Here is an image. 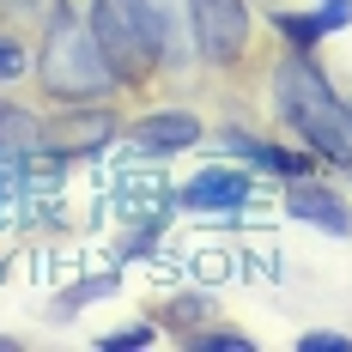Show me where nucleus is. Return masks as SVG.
<instances>
[{
    "mask_svg": "<svg viewBox=\"0 0 352 352\" xmlns=\"http://www.w3.org/2000/svg\"><path fill=\"white\" fill-rule=\"evenodd\" d=\"M134 140H140L146 152H176V146L201 140V122H195L188 109H158V116H146L140 128H134Z\"/></svg>",
    "mask_w": 352,
    "mask_h": 352,
    "instance_id": "6e6552de",
    "label": "nucleus"
},
{
    "mask_svg": "<svg viewBox=\"0 0 352 352\" xmlns=\"http://www.w3.org/2000/svg\"><path fill=\"white\" fill-rule=\"evenodd\" d=\"M274 98L280 116L304 134V146L328 164H352V109L328 91V79L310 55H285L274 67Z\"/></svg>",
    "mask_w": 352,
    "mask_h": 352,
    "instance_id": "f257e3e1",
    "label": "nucleus"
},
{
    "mask_svg": "<svg viewBox=\"0 0 352 352\" xmlns=\"http://www.w3.org/2000/svg\"><path fill=\"white\" fill-rule=\"evenodd\" d=\"M195 12V43L212 67H231L249 43V6L243 0H188Z\"/></svg>",
    "mask_w": 352,
    "mask_h": 352,
    "instance_id": "20e7f679",
    "label": "nucleus"
},
{
    "mask_svg": "<svg viewBox=\"0 0 352 352\" xmlns=\"http://www.w3.org/2000/svg\"><path fill=\"white\" fill-rule=\"evenodd\" d=\"M352 25V0H322L316 12H285L280 19V31L298 43V49H310L322 31H346Z\"/></svg>",
    "mask_w": 352,
    "mask_h": 352,
    "instance_id": "1a4fd4ad",
    "label": "nucleus"
},
{
    "mask_svg": "<svg viewBox=\"0 0 352 352\" xmlns=\"http://www.w3.org/2000/svg\"><path fill=\"white\" fill-rule=\"evenodd\" d=\"M109 140V116L104 109H79V116H61L55 128H36V146L55 152V158H79V152H98Z\"/></svg>",
    "mask_w": 352,
    "mask_h": 352,
    "instance_id": "39448f33",
    "label": "nucleus"
},
{
    "mask_svg": "<svg viewBox=\"0 0 352 352\" xmlns=\"http://www.w3.org/2000/svg\"><path fill=\"white\" fill-rule=\"evenodd\" d=\"M19 73H25V49L12 36H0V79H19Z\"/></svg>",
    "mask_w": 352,
    "mask_h": 352,
    "instance_id": "f8f14e48",
    "label": "nucleus"
},
{
    "mask_svg": "<svg viewBox=\"0 0 352 352\" xmlns=\"http://www.w3.org/2000/svg\"><path fill=\"white\" fill-rule=\"evenodd\" d=\"M225 146H231V152H243V158H255L261 170H274V176H310V158H304V152H280V146L255 140V134H243V128H231Z\"/></svg>",
    "mask_w": 352,
    "mask_h": 352,
    "instance_id": "9d476101",
    "label": "nucleus"
},
{
    "mask_svg": "<svg viewBox=\"0 0 352 352\" xmlns=\"http://www.w3.org/2000/svg\"><path fill=\"white\" fill-rule=\"evenodd\" d=\"M85 25H91L98 49H104V61L116 67L122 85H140V79H152L164 67V31H170V19H164L158 0H91Z\"/></svg>",
    "mask_w": 352,
    "mask_h": 352,
    "instance_id": "f03ea898",
    "label": "nucleus"
},
{
    "mask_svg": "<svg viewBox=\"0 0 352 352\" xmlns=\"http://www.w3.org/2000/svg\"><path fill=\"white\" fill-rule=\"evenodd\" d=\"M0 12H6V19H36V25H49V19L61 12V0H0Z\"/></svg>",
    "mask_w": 352,
    "mask_h": 352,
    "instance_id": "9b49d317",
    "label": "nucleus"
},
{
    "mask_svg": "<svg viewBox=\"0 0 352 352\" xmlns=\"http://www.w3.org/2000/svg\"><path fill=\"white\" fill-rule=\"evenodd\" d=\"M104 346H152V328H122V334H109Z\"/></svg>",
    "mask_w": 352,
    "mask_h": 352,
    "instance_id": "4468645a",
    "label": "nucleus"
},
{
    "mask_svg": "<svg viewBox=\"0 0 352 352\" xmlns=\"http://www.w3.org/2000/svg\"><path fill=\"white\" fill-rule=\"evenodd\" d=\"M304 352H352L346 334H304Z\"/></svg>",
    "mask_w": 352,
    "mask_h": 352,
    "instance_id": "ddd939ff",
    "label": "nucleus"
},
{
    "mask_svg": "<svg viewBox=\"0 0 352 352\" xmlns=\"http://www.w3.org/2000/svg\"><path fill=\"white\" fill-rule=\"evenodd\" d=\"M285 212L310 219V225L334 231V237H352V212L340 207V195H328V188H316V182H292V195H285Z\"/></svg>",
    "mask_w": 352,
    "mask_h": 352,
    "instance_id": "0eeeda50",
    "label": "nucleus"
},
{
    "mask_svg": "<svg viewBox=\"0 0 352 352\" xmlns=\"http://www.w3.org/2000/svg\"><path fill=\"white\" fill-rule=\"evenodd\" d=\"M249 195V176L243 170H207V176H195L188 188H182V207H195V212H225V207H243Z\"/></svg>",
    "mask_w": 352,
    "mask_h": 352,
    "instance_id": "423d86ee",
    "label": "nucleus"
},
{
    "mask_svg": "<svg viewBox=\"0 0 352 352\" xmlns=\"http://www.w3.org/2000/svg\"><path fill=\"white\" fill-rule=\"evenodd\" d=\"M201 346H225V352H249L243 334H201Z\"/></svg>",
    "mask_w": 352,
    "mask_h": 352,
    "instance_id": "2eb2a0df",
    "label": "nucleus"
},
{
    "mask_svg": "<svg viewBox=\"0 0 352 352\" xmlns=\"http://www.w3.org/2000/svg\"><path fill=\"white\" fill-rule=\"evenodd\" d=\"M36 79H43L49 98H67V104H91V98H109V91L122 85L116 67L104 61L91 25H85V19H67V12L49 19V43H43Z\"/></svg>",
    "mask_w": 352,
    "mask_h": 352,
    "instance_id": "7ed1b4c3",
    "label": "nucleus"
}]
</instances>
